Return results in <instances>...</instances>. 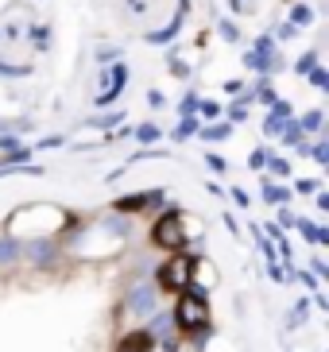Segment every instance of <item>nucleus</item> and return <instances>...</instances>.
<instances>
[{
	"label": "nucleus",
	"instance_id": "nucleus-1",
	"mask_svg": "<svg viewBox=\"0 0 329 352\" xmlns=\"http://www.w3.org/2000/svg\"><path fill=\"white\" fill-rule=\"evenodd\" d=\"M194 263H198V259L190 256V252H178L171 263H163V267H159V287H163V290L190 287V283H194V275H190V271H194Z\"/></svg>",
	"mask_w": 329,
	"mask_h": 352
},
{
	"label": "nucleus",
	"instance_id": "nucleus-2",
	"mask_svg": "<svg viewBox=\"0 0 329 352\" xmlns=\"http://www.w3.org/2000/svg\"><path fill=\"white\" fill-rule=\"evenodd\" d=\"M151 240L159 244V248H167V252H182V244H186L182 217H178V213H163V217L155 221V228H151Z\"/></svg>",
	"mask_w": 329,
	"mask_h": 352
},
{
	"label": "nucleus",
	"instance_id": "nucleus-3",
	"mask_svg": "<svg viewBox=\"0 0 329 352\" xmlns=\"http://www.w3.org/2000/svg\"><path fill=\"white\" fill-rule=\"evenodd\" d=\"M206 318H209V306H206V298H202V294H182V298H178L175 321L182 325V329H202V325H206Z\"/></svg>",
	"mask_w": 329,
	"mask_h": 352
},
{
	"label": "nucleus",
	"instance_id": "nucleus-4",
	"mask_svg": "<svg viewBox=\"0 0 329 352\" xmlns=\"http://www.w3.org/2000/svg\"><path fill=\"white\" fill-rule=\"evenodd\" d=\"M124 82H128V66H124V63H116L113 74L105 70V89L97 94V104H101V109H105V104H113L116 97L124 94Z\"/></svg>",
	"mask_w": 329,
	"mask_h": 352
},
{
	"label": "nucleus",
	"instance_id": "nucleus-5",
	"mask_svg": "<svg viewBox=\"0 0 329 352\" xmlns=\"http://www.w3.org/2000/svg\"><path fill=\"white\" fill-rule=\"evenodd\" d=\"M128 314H140V318L155 314V287L151 283H140V287L128 294Z\"/></svg>",
	"mask_w": 329,
	"mask_h": 352
},
{
	"label": "nucleus",
	"instance_id": "nucleus-6",
	"mask_svg": "<svg viewBox=\"0 0 329 352\" xmlns=\"http://www.w3.org/2000/svg\"><path fill=\"white\" fill-rule=\"evenodd\" d=\"M151 337H159V344H163V352H175L178 344H175V337H171V333H175V314H155V321H151Z\"/></svg>",
	"mask_w": 329,
	"mask_h": 352
},
{
	"label": "nucleus",
	"instance_id": "nucleus-7",
	"mask_svg": "<svg viewBox=\"0 0 329 352\" xmlns=\"http://www.w3.org/2000/svg\"><path fill=\"white\" fill-rule=\"evenodd\" d=\"M264 201H271V206H287V201H290V190L264 178Z\"/></svg>",
	"mask_w": 329,
	"mask_h": 352
},
{
	"label": "nucleus",
	"instance_id": "nucleus-8",
	"mask_svg": "<svg viewBox=\"0 0 329 352\" xmlns=\"http://www.w3.org/2000/svg\"><path fill=\"white\" fill-rule=\"evenodd\" d=\"M178 28H182V12H178L175 20L167 23V28H159V32H151V35H147V43H171V39L178 35Z\"/></svg>",
	"mask_w": 329,
	"mask_h": 352
},
{
	"label": "nucleus",
	"instance_id": "nucleus-9",
	"mask_svg": "<svg viewBox=\"0 0 329 352\" xmlns=\"http://www.w3.org/2000/svg\"><path fill=\"white\" fill-rule=\"evenodd\" d=\"M20 252H23V244L16 236H4L0 240V263H12V259H20Z\"/></svg>",
	"mask_w": 329,
	"mask_h": 352
},
{
	"label": "nucleus",
	"instance_id": "nucleus-10",
	"mask_svg": "<svg viewBox=\"0 0 329 352\" xmlns=\"http://www.w3.org/2000/svg\"><path fill=\"white\" fill-rule=\"evenodd\" d=\"M321 124H326V116H321V109H310V113L299 120V128H302V132H321Z\"/></svg>",
	"mask_w": 329,
	"mask_h": 352
},
{
	"label": "nucleus",
	"instance_id": "nucleus-11",
	"mask_svg": "<svg viewBox=\"0 0 329 352\" xmlns=\"http://www.w3.org/2000/svg\"><path fill=\"white\" fill-rule=\"evenodd\" d=\"M198 132H202V140H229V132H233V128H229L225 120H213L209 128H198Z\"/></svg>",
	"mask_w": 329,
	"mask_h": 352
},
{
	"label": "nucleus",
	"instance_id": "nucleus-12",
	"mask_svg": "<svg viewBox=\"0 0 329 352\" xmlns=\"http://www.w3.org/2000/svg\"><path fill=\"white\" fill-rule=\"evenodd\" d=\"M290 23H295V28H310V23H314V12H310L306 4H295V8H290Z\"/></svg>",
	"mask_w": 329,
	"mask_h": 352
},
{
	"label": "nucleus",
	"instance_id": "nucleus-13",
	"mask_svg": "<svg viewBox=\"0 0 329 352\" xmlns=\"http://www.w3.org/2000/svg\"><path fill=\"white\" fill-rule=\"evenodd\" d=\"M132 135L140 140V144H155V140H159V124H155V120H147V124H140Z\"/></svg>",
	"mask_w": 329,
	"mask_h": 352
},
{
	"label": "nucleus",
	"instance_id": "nucleus-14",
	"mask_svg": "<svg viewBox=\"0 0 329 352\" xmlns=\"http://www.w3.org/2000/svg\"><path fill=\"white\" fill-rule=\"evenodd\" d=\"M194 132H198V120H194V116H182V120H178V128H175V140L182 144V140H190Z\"/></svg>",
	"mask_w": 329,
	"mask_h": 352
},
{
	"label": "nucleus",
	"instance_id": "nucleus-15",
	"mask_svg": "<svg viewBox=\"0 0 329 352\" xmlns=\"http://www.w3.org/2000/svg\"><path fill=\"white\" fill-rule=\"evenodd\" d=\"M283 128H287V132H283V144H287V147H299V144H302V128H299V120H287Z\"/></svg>",
	"mask_w": 329,
	"mask_h": 352
},
{
	"label": "nucleus",
	"instance_id": "nucleus-16",
	"mask_svg": "<svg viewBox=\"0 0 329 352\" xmlns=\"http://www.w3.org/2000/svg\"><path fill=\"white\" fill-rule=\"evenodd\" d=\"M217 32H221V39H225V43H237L240 39V28L233 20H221V23H217Z\"/></svg>",
	"mask_w": 329,
	"mask_h": 352
},
{
	"label": "nucleus",
	"instance_id": "nucleus-17",
	"mask_svg": "<svg viewBox=\"0 0 329 352\" xmlns=\"http://www.w3.org/2000/svg\"><path fill=\"white\" fill-rule=\"evenodd\" d=\"M0 74H4V78H28L31 66H16V63H4V58H0Z\"/></svg>",
	"mask_w": 329,
	"mask_h": 352
},
{
	"label": "nucleus",
	"instance_id": "nucleus-18",
	"mask_svg": "<svg viewBox=\"0 0 329 352\" xmlns=\"http://www.w3.org/2000/svg\"><path fill=\"white\" fill-rule=\"evenodd\" d=\"M314 66H318V51H306L299 63H295V74H310Z\"/></svg>",
	"mask_w": 329,
	"mask_h": 352
},
{
	"label": "nucleus",
	"instance_id": "nucleus-19",
	"mask_svg": "<svg viewBox=\"0 0 329 352\" xmlns=\"http://www.w3.org/2000/svg\"><path fill=\"white\" fill-rule=\"evenodd\" d=\"M310 85H314V89H326V85H329V74L321 70V66H314V70H310Z\"/></svg>",
	"mask_w": 329,
	"mask_h": 352
},
{
	"label": "nucleus",
	"instance_id": "nucleus-20",
	"mask_svg": "<svg viewBox=\"0 0 329 352\" xmlns=\"http://www.w3.org/2000/svg\"><path fill=\"white\" fill-rule=\"evenodd\" d=\"M198 113H202V120H217V116H221V109H217L213 101H198Z\"/></svg>",
	"mask_w": 329,
	"mask_h": 352
},
{
	"label": "nucleus",
	"instance_id": "nucleus-21",
	"mask_svg": "<svg viewBox=\"0 0 329 352\" xmlns=\"http://www.w3.org/2000/svg\"><path fill=\"white\" fill-rule=\"evenodd\" d=\"M310 155H314V163H329V147H326V140H318V144L310 147Z\"/></svg>",
	"mask_w": 329,
	"mask_h": 352
},
{
	"label": "nucleus",
	"instance_id": "nucleus-22",
	"mask_svg": "<svg viewBox=\"0 0 329 352\" xmlns=\"http://www.w3.org/2000/svg\"><path fill=\"white\" fill-rule=\"evenodd\" d=\"M167 70H171V78H190V66L178 63V58H171V63H167Z\"/></svg>",
	"mask_w": 329,
	"mask_h": 352
},
{
	"label": "nucleus",
	"instance_id": "nucleus-23",
	"mask_svg": "<svg viewBox=\"0 0 329 352\" xmlns=\"http://www.w3.org/2000/svg\"><path fill=\"white\" fill-rule=\"evenodd\" d=\"M109 58L120 63V47H97V63H109Z\"/></svg>",
	"mask_w": 329,
	"mask_h": 352
},
{
	"label": "nucleus",
	"instance_id": "nucleus-24",
	"mask_svg": "<svg viewBox=\"0 0 329 352\" xmlns=\"http://www.w3.org/2000/svg\"><path fill=\"white\" fill-rule=\"evenodd\" d=\"M178 113H182V116H194V113H198V97H194V94H186V101L178 104Z\"/></svg>",
	"mask_w": 329,
	"mask_h": 352
},
{
	"label": "nucleus",
	"instance_id": "nucleus-25",
	"mask_svg": "<svg viewBox=\"0 0 329 352\" xmlns=\"http://www.w3.org/2000/svg\"><path fill=\"white\" fill-rule=\"evenodd\" d=\"M268 166H271V170H275L279 178H283V175H287V170H290V166H287V159H279V155H268Z\"/></svg>",
	"mask_w": 329,
	"mask_h": 352
},
{
	"label": "nucleus",
	"instance_id": "nucleus-26",
	"mask_svg": "<svg viewBox=\"0 0 329 352\" xmlns=\"http://www.w3.org/2000/svg\"><path fill=\"white\" fill-rule=\"evenodd\" d=\"M264 163H268V151H252L248 166H252V170H264Z\"/></svg>",
	"mask_w": 329,
	"mask_h": 352
},
{
	"label": "nucleus",
	"instance_id": "nucleus-27",
	"mask_svg": "<svg viewBox=\"0 0 329 352\" xmlns=\"http://www.w3.org/2000/svg\"><path fill=\"white\" fill-rule=\"evenodd\" d=\"M206 163H209V170H225V155H217V151H209Z\"/></svg>",
	"mask_w": 329,
	"mask_h": 352
},
{
	"label": "nucleus",
	"instance_id": "nucleus-28",
	"mask_svg": "<svg viewBox=\"0 0 329 352\" xmlns=\"http://www.w3.org/2000/svg\"><path fill=\"white\" fill-rule=\"evenodd\" d=\"M151 8V0H128V12H132V16H140V12H147Z\"/></svg>",
	"mask_w": 329,
	"mask_h": 352
},
{
	"label": "nucleus",
	"instance_id": "nucleus-29",
	"mask_svg": "<svg viewBox=\"0 0 329 352\" xmlns=\"http://www.w3.org/2000/svg\"><path fill=\"white\" fill-rule=\"evenodd\" d=\"M295 190H299V194H314V190H318V182H314V178H302Z\"/></svg>",
	"mask_w": 329,
	"mask_h": 352
},
{
	"label": "nucleus",
	"instance_id": "nucleus-30",
	"mask_svg": "<svg viewBox=\"0 0 329 352\" xmlns=\"http://www.w3.org/2000/svg\"><path fill=\"white\" fill-rule=\"evenodd\" d=\"M279 221H283V228H295V225H299V217H295L290 209H283V213H279Z\"/></svg>",
	"mask_w": 329,
	"mask_h": 352
},
{
	"label": "nucleus",
	"instance_id": "nucleus-31",
	"mask_svg": "<svg viewBox=\"0 0 329 352\" xmlns=\"http://www.w3.org/2000/svg\"><path fill=\"white\" fill-rule=\"evenodd\" d=\"M295 35H299V28H295V23H283V28H279V39H295Z\"/></svg>",
	"mask_w": 329,
	"mask_h": 352
},
{
	"label": "nucleus",
	"instance_id": "nucleus-32",
	"mask_svg": "<svg viewBox=\"0 0 329 352\" xmlns=\"http://www.w3.org/2000/svg\"><path fill=\"white\" fill-rule=\"evenodd\" d=\"M256 51H275V39H271V35H264V39H256Z\"/></svg>",
	"mask_w": 329,
	"mask_h": 352
},
{
	"label": "nucleus",
	"instance_id": "nucleus-33",
	"mask_svg": "<svg viewBox=\"0 0 329 352\" xmlns=\"http://www.w3.org/2000/svg\"><path fill=\"white\" fill-rule=\"evenodd\" d=\"M31 35H35V43H39V47H47V35H51V32H47V28H31Z\"/></svg>",
	"mask_w": 329,
	"mask_h": 352
},
{
	"label": "nucleus",
	"instance_id": "nucleus-34",
	"mask_svg": "<svg viewBox=\"0 0 329 352\" xmlns=\"http://www.w3.org/2000/svg\"><path fill=\"white\" fill-rule=\"evenodd\" d=\"M0 147H4V151H16V135H0Z\"/></svg>",
	"mask_w": 329,
	"mask_h": 352
},
{
	"label": "nucleus",
	"instance_id": "nucleus-35",
	"mask_svg": "<svg viewBox=\"0 0 329 352\" xmlns=\"http://www.w3.org/2000/svg\"><path fill=\"white\" fill-rule=\"evenodd\" d=\"M229 116H233V120H244L248 109H244V104H233V109H229Z\"/></svg>",
	"mask_w": 329,
	"mask_h": 352
},
{
	"label": "nucleus",
	"instance_id": "nucleus-36",
	"mask_svg": "<svg viewBox=\"0 0 329 352\" xmlns=\"http://www.w3.org/2000/svg\"><path fill=\"white\" fill-rule=\"evenodd\" d=\"M147 101H151V109H159V104H163V94H159V89H151V94H147Z\"/></svg>",
	"mask_w": 329,
	"mask_h": 352
}]
</instances>
